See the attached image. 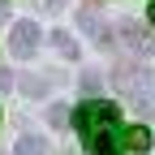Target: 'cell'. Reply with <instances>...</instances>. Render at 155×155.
<instances>
[{
    "label": "cell",
    "mask_w": 155,
    "mask_h": 155,
    "mask_svg": "<svg viewBox=\"0 0 155 155\" xmlns=\"http://www.w3.org/2000/svg\"><path fill=\"white\" fill-rule=\"evenodd\" d=\"M78 129H82L91 155H121L116 151V108L112 104H86L78 112Z\"/></svg>",
    "instance_id": "1"
},
{
    "label": "cell",
    "mask_w": 155,
    "mask_h": 155,
    "mask_svg": "<svg viewBox=\"0 0 155 155\" xmlns=\"http://www.w3.org/2000/svg\"><path fill=\"white\" fill-rule=\"evenodd\" d=\"M116 86H121L125 95H134V104H138V108H155V78H151L142 65H134V78L116 73Z\"/></svg>",
    "instance_id": "2"
},
{
    "label": "cell",
    "mask_w": 155,
    "mask_h": 155,
    "mask_svg": "<svg viewBox=\"0 0 155 155\" xmlns=\"http://www.w3.org/2000/svg\"><path fill=\"white\" fill-rule=\"evenodd\" d=\"M39 39H43V35H39V22H30V17H22V22H17L13 26V56H17V61H26V56L39 48Z\"/></svg>",
    "instance_id": "3"
},
{
    "label": "cell",
    "mask_w": 155,
    "mask_h": 155,
    "mask_svg": "<svg viewBox=\"0 0 155 155\" xmlns=\"http://www.w3.org/2000/svg\"><path fill=\"white\" fill-rule=\"evenodd\" d=\"M121 147L134 151V155L151 151V129H147V125H129V129H121Z\"/></svg>",
    "instance_id": "4"
},
{
    "label": "cell",
    "mask_w": 155,
    "mask_h": 155,
    "mask_svg": "<svg viewBox=\"0 0 155 155\" xmlns=\"http://www.w3.org/2000/svg\"><path fill=\"white\" fill-rule=\"evenodd\" d=\"M43 151H48V142L39 138V134H22L17 147H13V155H43Z\"/></svg>",
    "instance_id": "5"
},
{
    "label": "cell",
    "mask_w": 155,
    "mask_h": 155,
    "mask_svg": "<svg viewBox=\"0 0 155 155\" xmlns=\"http://www.w3.org/2000/svg\"><path fill=\"white\" fill-rule=\"evenodd\" d=\"M56 48H61L65 56H78V48H73V39H69V30H56Z\"/></svg>",
    "instance_id": "6"
},
{
    "label": "cell",
    "mask_w": 155,
    "mask_h": 155,
    "mask_svg": "<svg viewBox=\"0 0 155 155\" xmlns=\"http://www.w3.org/2000/svg\"><path fill=\"white\" fill-rule=\"evenodd\" d=\"M5 17H9V5H5V0H0V22H5Z\"/></svg>",
    "instance_id": "7"
},
{
    "label": "cell",
    "mask_w": 155,
    "mask_h": 155,
    "mask_svg": "<svg viewBox=\"0 0 155 155\" xmlns=\"http://www.w3.org/2000/svg\"><path fill=\"white\" fill-rule=\"evenodd\" d=\"M147 17H151V26H155V0H151V13H147Z\"/></svg>",
    "instance_id": "8"
}]
</instances>
